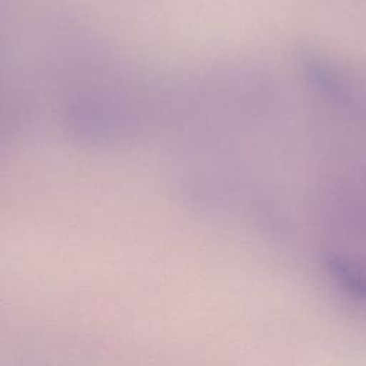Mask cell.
I'll use <instances>...</instances> for the list:
<instances>
[{
  "label": "cell",
  "instance_id": "cell-1",
  "mask_svg": "<svg viewBox=\"0 0 366 366\" xmlns=\"http://www.w3.org/2000/svg\"><path fill=\"white\" fill-rule=\"evenodd\" d=\"M327 270L335 282L350 296L366 302V272L345 256L332 254L326 259Z\"/></svg>",
  "mask_w": 366,
  "mask_h": 366
}]
</instances>
